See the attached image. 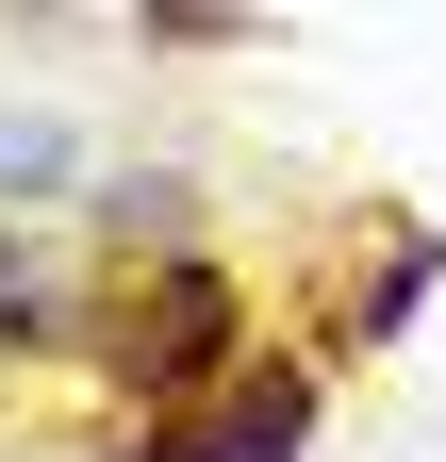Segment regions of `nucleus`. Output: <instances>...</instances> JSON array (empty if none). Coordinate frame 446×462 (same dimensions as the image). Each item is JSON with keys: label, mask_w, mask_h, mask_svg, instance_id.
I'll return each instance as SVG.
<instances>
[{"label": "nucleus", "mask_w": 446, "mask_h": 462, "mask_svg": "<svg viewBox=\"0 0 446 462\" xmlns=\"http://www.w3.org/2000/svg\"><path fill=\"white\" fill-rule=\"evenodd\" d=\"M83 364L116 380L149 430L199 413V396L248 380V281L215 264V248H182V264H116V281L83 298Z\"/></svg>", "instance_id": "obj_1"}, {"label": "nucleus", "mask_w": 446, "mask_h": 462, "mask_svg": "<svg viewBox=\"0 0 446 462\" xmlns=\"http://www.w3.org/2000/svg\"><path fill=\"white\" fill-rule=\"evenodd\" d=\"M298 446H314V364H248L232 396H199V413H165L99 462H298Z\"/></svg>", "instance_id": "obj_2"}, {"label": "nucleus", "mask_w": 446, "mask_h": 462, "mask_svg": "<svg viewBox=\"0 0 446 462\" xmlns=\"http://www.w3.org/2000/svg\"><path fill=\"white\" fill-rule=\"evenodd\" d=\"M430 281H446V231H413V215H364L348 281H330V346H397V330L430 314Z\"/></svg>", "instance_id": "obj_3"}, {"label": "nucleus", "mask_w": 446, "mask_h": 462, "mask_svg": "<svg viewBox=\"0 0 446 462\" xmlns=\"http://www.w3.org/2000/svg\"><path fill=\"white\" fill-rule=\"evenodd\" d=\"M99 231H116V264H182L199 182H182V165H133V182H99Z\"/></svg>", "instance_id": "obj_4"}, {"label": "nucleus", "mask_w": 446, "mask_h": 462, "mask_svg": "<svg viewBox=\"0 0 446 462\" xmlns=\"http://www.w3.org/2000/svg\"><path fill=\"white\" fill-rule=\"evenodd\" d=\"M0 346H83V298L50 281V248H17V231H0Z\"/></svg>", "instance_id": "obj_5"}, {"label": "nucleus", "mask_w": 446, "mask_h": 462, "mask_svg": "<svg viewBox=\"0 0 446 462\" xmlns=\"http://www.w3.org/2000/svg\"><path fill=\"white\" fill-rule=\"evenodd\" d=\"M67 165H83V149H67V116H33V99L0 116V215H17V199H67Z\"/></svg>", "instance_id": "obj_6"}, {"label": "nucleus", "mask_w": 446, "mask_h": 462, "mask_svg": "<svg viewBox=\"0 0 446 462\" xmlns=\"http://www.w3.org/2000/svg\"><path fill=\"white\" fill-rule=\"evenodd\" d=\"M149 33H182V50H232V33H248V0H149Z\"/></svg>", "instance_id": "obj_7"}]
</instances>
